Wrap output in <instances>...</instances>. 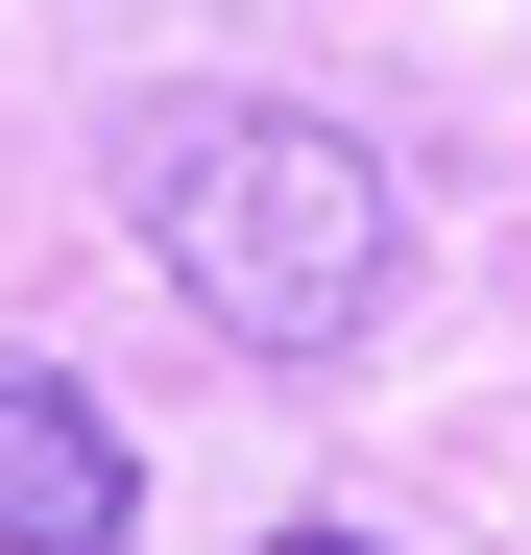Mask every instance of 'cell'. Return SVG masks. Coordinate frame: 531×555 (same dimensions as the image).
<instances>
[{"instance_id":"obj_3","label":"cell","mask_w":531,"mask_h":555,"mask_svg":"<svg viewBox=\"0 0 531 555\" xmlns=\"http://www.w3.org/2000/svg\"><path fill=\"white\" fill-rule=\"evenodd\" d=\"M266 555H387V531H266Z\"/></svg>"},{"instance_id":"obj_1","label":"cell","mask_w":531,"mask_h":555,"mask_svg":"<svg viewBox=\"0 0 531 555\" xmlns=\"http://www.w3.org/2000/svg\"><path fill=\"white\" fill-rule=\"evenodd\" d=\"M121 218H145V266L242 362H338L387 314V266H411L387 145L314 121V98H169V121H121Z\"/></svg>"},{"instance_id":"obj_2","label":"cell","mask_w":531,"mask_h":555,"mask_svg":"<svg viewBox=\"0 0 531 555\" xmlns=\"http://www.w3.org/2000/svg\"><path fill=\"white\" fill-rule=\"evenodd\" d=\"M121 507H145L121 411L73 362H0V555H121Z\"/></svg>"}]
</instances>
